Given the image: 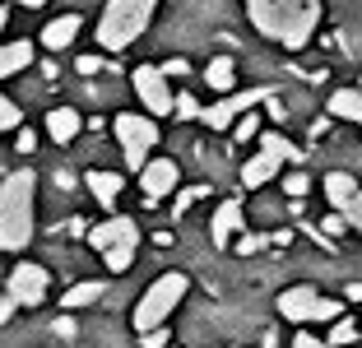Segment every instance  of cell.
<instances>
[{"label": "cell", "mask_w": 362, "mask_h": 348, "mask_svg": "<svg viewBox=\"0 0 362 348\" xmlns=\"http://www.w3.org/2000/svg\"><path fill=\"white\" fill-rule=\"evenodd\" d=\"M246 19L260 37H269L284 52H302L316 37L320 0H246Z\"/></svg>", "instance_id": "1"}, {"label": "cell", "mask_w": 362, "mask_h": 348, "mask_svg": "<svg viewBox=\"0 0 362 348\" xmlns=\"http://www.w3.org/2000/svg\"><path fill=\"white\" fill-rule=\"evenodd\" d=\"M5 293H10L19 306H42L47 293H52V274H47V265L19 260V265L10 269V284H5Z\"/></svg>", "instance_id": "10"}, {"label": "cell", "mask_w": 362, "mask_h": 348, "mask_svg": "<svg viewBox=\"0 0 362 348\" xmlns=\"http://www.w3.org/2000/svg\"><path fill=\"white\" fill-rule=\"evenodd\" d=\"M33 56H37V47H33L28 37H14V42H5V47H0V79H10V74L28 70Z\"/></svg>", "instance_id": "18"}, {"label": "cell", "mask_w": 362, "mask_h": 348, "mask_svg": "<svg viewBox=\"0 0 362 348\" xmlns=\"http://www.w3.org/2000/svg\"><path fill=\"white\" fill-rule=\"evenodd\" d=\"M14 311H19V302H14V297L5 293V297H0V325H10V320H14Z\"/></svg>", "instance_id": "34"}, {"label": "cell", "mask_w": 362, "mask_h": 348, "mask_svg": "<svg viewBox=\"0 0 362 348\" xmlns=\"http://www.w3.org/2000/svg\"><path fill=\"white\" fill-rule=\"evenodd\" d=\"M233 135H237V139H260V121H256V112H246L242 121L233 126Z\"/></svg>", "instance_id": "30"}, {"label": "cell", "mask_w": 362, "mask_h": 348, "mask_svg": "<svg viewBox=\"0 0 362 348\" xmlns=\"http://www.w3.org/2000/svg\"><path fill=\"white\" fill-rule=\"evenodd\" d=\"M14 135H19V139H14V149H19V153H33V149H37V135H33L28 126H23V130H14Z\"/></svg>", "instance_id": "32"}, {"label": "cell", "mask_w": 362, "mask_h": 348, "mask_svg": "<svg viewBox=\"0 0 362 348\" xmlns=\"http://www.w3.org/2000/svg\"><path fill=\"white\" fill-rule=\"evenodd\" d=\"M158 14V0H107L103 14H98V47L103 52H126L130 42L144 37V28Z\"/></svg>", "instance_id": "3"}, {"label": "cell", "mask_w": 362, "mask_h": 348, "mask_svg": "<svg viewBox=\"0 0 362 348\" xmlns=\"http://www.w3.org/2000/svg\"><path fill=\"white\" fill-rule=\"evenodd\" d=\"M325 112H330L334 121H353V126H362V88H334L330 103H325Z\"/></svg>", "instance_id": "19"}, {"label": "cell", "mask_w": 362, "mask_h": 348, "mask_svg": "<svg viewBox=\"0 0 362 348\" xmlns=\"http://www.w3.org/2000/svg\"><path fill=\"white\" fill-rule=\"evenodd\" d=\"M37 232V172L19 168L0 181V251L23 255Z\"/></svg>", "instance_id": "2"}, {"label": "cell", "mask_w": 362, "mask_h": 348, "mask_svg": "<svg viewBox=\"0 0 362 348\" xmlns=\"http://www.w3.org/2000/svg\"><path fill=\"white\" fill-rule=\"evenodd\" d=\"M19 5H23V10H42L47 0H19Z\"/></svg>", "instance_id": "39"}, {"label": "cell", "mask_w": 362, "mask_h": 348, "mask_svg": "<svg viewBox=\"0 0 362 348\" xmlns=\"http://www.w3.org/2000/svg\"><path fill=\"white\" fill-rule=\"evenodd\" d=\"M112 135H117L121 153H126V168L130 172H144L149 168V149L158 144V121H153L149 112H117V121H112Z\"/></svg>", "instance_id": "6"}, {"label": "cell", "mask_w": 362, "mask_h": 348, "mask_svg": "<svg viewBox=\"0 0 362 348\" xmlns=\"http://www.w3.org/2000/svg\"><path fill=\"white\" fill-rule=\"evenodd\" d=\"M130 88H135V98L144 103V112L158 121V116H177V93L168 88V74H163V65H135L130 70Z\"/></svg>", "instance_id": "8"}, {"label": "cell", "mask_w": 362, "mask_h": 348, "mask_svg": "<svg viewBox=\"0 0 362 348\" xmlns=\"http://www.w3.org/2000/svg\"><path fill=\"white\" fill-rule=\"evenodd\" d=\"M288 158H302V149H293L284 135H260V149L242 163V186H246V190L269 186V181L279 177V168H284Z\"/></svg>", "instance_id": "7"}, {"label": "cell", "mask_w": 362, "mask_h": 348, "mask_svg": "<svg viewBox=\"0 0 362 348\" xmlns=\"http://www.w3.org/2000/svg\"><path fill=\"white\" fill-rule=\"evenodd\" d=\"M353 339H358V320H353V316H339L330 325V335H325V344H330V348H344V344H353Z\"/></svg>", "instance_id": "23"}, {"label": "cell", "mask_w": 362, "mask_h": 348, "mask_svg": "<svg viewBox=\"0 0 362 348\" xmlns=\"http://www.w3.org/2000/svg\"><path fill=\"white\" fill-rule=\"evenodd\" d=\"M79 28H84L79 14H56V19L42 28V47H47V52H65V47L79 37Z\"/></svg>", "instance_id": "15"}, {"label": "cell", "mask_w": 362, "mask_h": 348, "mask_svg": "<svg viewBox=\"0 0 362 348\" xmlns=\"http://www.w3.org/2000/svg\"><path fill=\"white\" fill-rule=\"evenodd\" d=\"M344 219H349V228H353V232L362 237V190H358V200L349 204V214H344Z\"/></svg>", "instance_id": "31"}, {"label": "cell", "mask_w": 362, "mask_h": 348, "mask_svg": "<svg viewBox=\"0 0 362 348\" xmlns=\"http://www.w3.org/2000/svg\"><path fill=\"white\" fill-rule=\"evenodd\" d=\"M279 186H284V195H288V200H302V195L311 190V181L302 177V172H288V177L279 181Z\"/></svg>", "instance_id": "27"}, {"label": "cell", "mask_w": 362, "mask_h": 348, "mask_svg": "<svg viewBox=\"0 0 362 348\" xmlns=\"http://www.w3.org/2000/svg\"><path fill=\"white\" fill-rule=\"evenodd\" d=\"M191 293V279L181 274V269H168V274H158L144 293H139L135 311H130V325H135V335H149V330H163L168 325V316L181 306V297Z\"/></svg>", "instance_id": "4"}, {"label": "cell", "mask_w": 362, "mask_h": 348, "mask_svg": "<svg viewBox=\"0 0 362 348\" xmlns=\"http://www.w3.org/2000/svg\"><path fill=\"white\" fill-rule=\"evenodd\" d=\"M5 130H23V112L0 93V135H5Z\"/></svg>", "instance_id": "24"}, {"label": "cell", "mask_w": 362, "mask_h": 348, "mask_svg": "<svg viewBox=\"0 0 362 348\" xmlns=\"http://www.w3.org/2000/svg\"><path fill=\"white\" fill-rule=\"evenodd\" d=\"M121 242H139V223L135 219H121V214H112L107 223H98V228H88V246L93 251H112V246H121Z\"/></svg>", "instance_id": "13"}, {"label": "cell", "mask_w": 362, "mask_h": 348, "mask_svg": "<svg viewBox=\"0 0 362 348\" xmlns=\"http://www.w3.org/2000/svg\"><path fill=\"white\" fill-rule=\"evenodd\" d=\"M320 232H325V237H344V232H349V219H344V214H325V219H320Z\"/></svg>", "instance_id": "29"}, {"label": "cell", "mask_w": 362, "mask_h": 348, "mask_svg": "<svg viewBox=\"0 0 362 348\" xmlns=\"http://www.w3.org/2000/svg\"><path fill=\"white\" fill-rule=\"evenodd\" d=\"M200 116H204V107L191 93H177V121H200Z\"/></svg>", "instance_id": "28"}, {"label": "cell", "mask_w": 362, "mask_h": 348, "mask_svg": "<svg viewBox=\"0 0 362 348\" xmlns=\"http://www.w3.org/2000/svg\"><path fill=\"white\" fill-rule=\"evenodd\" d=\"M5 23H10V10L0 5V47H5Z\"/></svg>", "instance_id": "38"}, {"label": "cell", "mask_w": 362, "mask_h": 348, "mask_svg": "<svg viewBox=\"0 0 362 348\" xmlns=\"http://www.w3.org/2000/svg\"><path fill=\"white\" fill-rule=\"evenodd\" d=\"M144 339V348H168V325L163 330H149V335H139Z\"/></svg>", "instance_id": "33"}, {"label": "cell", "mask_w": 362, "mask_h": 348, "mask_svg": "<svg viewBox=\"0 0 362 348\" xmlns=\"http://www.w3.org/2000/svg\"><path fill=\"white\" fill-rule=\"evenodd\" d=\"M274 302H279V316L293 320V325H334V320L344 316V302H339V297H325L320 288H311V284L284 288Z\"/></svg>", "instance_id": "5"}, {"label": "cell", "mask_w": 362, "mask_h": 348, "mask_svg": "<svg viewBox=\"0 0 362 348\" xmlns=\"http://www.w3.org/2000/svg\"><path fill=\"white\" fill-rule=\"evenodd\" d=\"M177 186H181V168L172 158H149V168L139 172V190H144V200H149V204L177 195Z\"/></svg>", "instance_id": "11"}, {"label": "cell", "mask_w": 362, "mask_h": 348, "mask_svg": "<svg viewBox=\"0 0 362 348\" xmlns=\"http://www.w3.org/2000/svg\"><path fill=\"white\" fill-rule=\"evenodd\" d=\"M103 70V61H98V56H79V74H98Z\"/></svg>", "instance_id": "36"}, {"label": "cell", "mask_w": 362, "mask_h": 348, "mask_svg": "<svg viewBox=\"0 0 362 348\" xmlns=\"http://www.w3.org/2000/svg\"><path fill=\"white\" fill-rule=\"evenodd\" d=\"M163 74H191V65L181 61V56H172V61H168V65H163Z\"/></svg>", "instance_id": "37"}, {"label": "cell", "mask_w": 362, "mask_h": 348, "mask_svg": "<svg viewBox=\"0 0 362 348\" xmlns=\"http://www.w3.org/2000/svg\"><path fill=\"white\" fill-rule=\"evenodd\" d=\"M246 232V214H242V200H223L218 209H214L209 219V242L223 251V246H233L237 237Z\"/></svg>", "instance_id": "12"}, {"label": "cell", "mask_w": 362, "mask_h": 348, "mask_svg": "<svg viewBox=\"0 0 362 348\" xmlns=\"http://www.w3.org/2000/svg\"><path fill=\"white\" fill-rule=\"evenodd\" d=\"M79 130H84V116H79L75 107H52V112H47V135H52L56 144H70Z\"/></svg>", "instance_id": "17"}, {"label": "cell", "mask_w": 362, "mask_h": 348, "mask_svg": "<svg viewBox=\"0 0 362 348\" xmlns=\"http://www.w3.org/2000/svg\"><path fill=\"white\" fill-rule=\"evenodd\" d=\"M274 242V237H260V232H242V237H237V255H256V251H265V246Z\"/></svg>", "instance_id": "26"}, {"label": "cell", "mask_w": 362, "mask_h": 348, "mask_svg": "<svg viewBox=\"0 0 362 348\" xmlns=\"http://www.w3.org/2000/svg\"><path fill=\"white\" fill-rule=\"evenodd\" d=\"M293 348H330V344L316 339V335H293Z\"/></svg>", "instance_id": "35"}, {"label": "cell", "mask_w": 362, "mask_h": 348, "mask_svg": "<svg viewBox=\"0 0 362 348\" xmlns=\"http://www.w3.org/2000/svg\"><path fill=\"white\" fill-rule=\"evenodd\" d=\"M320 190H325V200H330L334 214H349V204L358 200V181H353V172H325V181H320Z\"/></svg>", "instance_id": "14"}, {"label": "cell", "mask_w": 362, "mask_h": 348, "mask_svg": "<svg viewBox=\"0 0 362 348\" xmlns=\"http://www.w3.org/2000/svg\"><path fill=\"white\" fill-rule=\"evenodd\" d=\"M200 195H209V186H191V190H177V200H172V219H181V214L191 209Z\"/></svg>", "instance_id": "25"}, {"label": "cell", "mask_w": 362, "mask_h": 348, "mask_svg": "<svg viewBox=\"0 0 362 348\" xmlns=\"http://www.w3.org/2000/svg\"><path fill=\"white\" fill-rule=\"evenodd\" d=\"M135 251H139V242H121V246H112L103 260H107V269H112V274H126L130 265H135Z\"/></svg>", "instance_id": "22"}, {"label": "cell", "mask_w": 362, "mask_h": 348, "mask_svg": "<svg viewBox=\"0 0 362 348\" xmlns=\"http://www.w3.org/2000/svg\"><path fill=\"white\" fill-rule=\"evenodd\" d=\"M168 348H177V344H168Z\"/></svg>", "instance_id": "40"}, {"label": "cell", "mask_w": 362, "mask_h": 348, "mask_svg": "<svg viewBox=\"0 0 362 348\" xmlns=\"http://www.w3.org/2000/svg\"><path fill=\"white\" fill-rule=\"evenodd\" d=\"M269 98H274V88H242V93H228V98H218L214 107H204L200 121H204V130H233L251 107L269 103Z\"/></svg>", "instance_id": "9"}, {"label": "cell", "mask_w": 362, "mask_h": 348, "mask_svg": "<svg viewBox=\"0 0 362 348\" xmlns=\"http://www.w3.org/2000/svg\"><path fill=\"white\" fill-rule=\"evenodd\" d=\"M204 84L214 88V93H237V65H233V56H214L209 65H204Z\"/></svg>", "instance_id": "20"}, {"label": "cell", "mask_w": 362, "mask_h": 348, "mask_svg": "<svg viewBox=\"0 0 362 348\" xmlns=\"http://www.w3.org/2000/svg\"><path fill=\"white\" fill-rule=\"evenodd\" d=\"M103 293H107V284H98V279H84V284H70V288H65V297H56V302H61L65 311H79V306H93Z\"/></svg>", "instance_id": "21"}, {"label": "cell", "mask_w": 362, "mask_h": 348, "mask_svg": "<svg viewBox=\"0 0 362 348\" xmlns=\"http://www.w3.org/2000/svg\"><path fill=\"white\" fill-rule=\"evenodd\" d=\"M84 186H88V195H93L103 209H117V200H121V190H126V181H121V172H88Z\"/></svg>", "instance_id": "16"}, {"label": "cell", "mask_w": 362, "mask_h": 348, "mask_svg": "<svg viewBox=\"0 0 362 348\" xmlns=\"http://www.w3.org/2000/svg\"><path fill=\"white\" fill-rule=\"evenodd\" d=\"M358 88H362V79H358Z\"/></svg>", "instance_id": "41"}]
</instances>
